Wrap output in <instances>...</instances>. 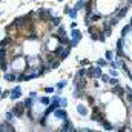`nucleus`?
<instances>
[{
  "instance_id": "1",
  "label": "nucleus",
  "mask_w": 132,
  "mask_h": 132,
  "mask_svg": "<svg viewBox=\"0 0 132 132\" xmlns=\"http://www.w3.org/2000/svg\"><path fill=\"white\" fill-rule=\"evenodd\" d=\"M12 23L15 25V28H25L26 25L31 23V15H23V17H18V18H15Z\"/></svg>"
},
{
  "instance_id": "2",
  "label": "nucleus",
  "mask_w": 132,
  "mask_h": 132,
  "mask_svg": "<svg viewBox=\"0 0 132 132\" xmlns=\"http://www.w3.org/2000/svg\"><path fill=\"white\" fill-rule=\"evenodd\" d=\"M25 109H26L25 103H15L14 108H12V114H14L15 117H22V115L25 114Z\"/></svg>"
},
{
  "instance_id": "3",
  "label": "nucleus",
  "mask_w": 132,
  "mask_h": 132,
  "mask_svg": "<svg viewBox=\"0 0 132 132\" xmlns=\"http://www.w3.org/2000/svg\"><path fill=\"white\" fill-rule=\"evenodd\" d=\"M69 51H71V46L68 45L66 48H63V46H60V48H57V51H55V54H57V57H59L60 60H65L66 57H68V54H69Z\"/></svg>"
},
{
  "instance_id": "4",
  "label": "nucleus",
  "mask_w": 132,
  "mask_h": 132,
  "mask_svg": "<svg viewBox=\"0 0 132 132\" xmlns=\"http://www.w3.org/2000/svg\"><path fill=\"white\" fill-rule=\"evenodd\" d=\"M82 40V32H80L78 29H75V31H72V40L69 41V46L71 48H74V46H77V43Z\"/></svg>"
},
{
  "instance_id": "5",
  "label": "nucleus",
  "mask_w": 132,
  "mask_h": 132,
  "mask_svg": "<svg viewBox=\"0 0 132 132\" xmlns=\"http://www.w3.org/2000/svg\"><path fill=\"white\" fill-rule=\"evenodd\" d=\"M92 120L94 121H98V123H101L105 118H103V114L100 112V108L98 106H94V111H92Z\"/></svg>"
},
{
  "instance_id": "6",
  "label": "nucleus",
  "mask_w": 132,
  "mask_h": 132,
  "mask_svg": "<svg viewBox=\"0 0 132 132\" xmlns=\"http://www.w3.org/2000/svg\"><path fill=\"white\" fill-rule=\"evenodd\" d=\"M60 105H62V103H60V100H59V98H57V97H55V98H54V101H52V105H51V106H49V108H48V109H46V112H45V115H49V114H51V112H54V111H55V109H57V108H59V106H60Z\"/></svg>"
},
{
  "instance_id": "7",
  "label": "nucleus",
  "mask_w": 132,
  "mask_h": 132,
  "mask_svg": "<svg viewBox=\"0 0 132 132\" xmlns=\"http://www.w3.org/2000/svg\"><path fill=\"white\" fill-rule=\"evenodd\" d=\"M38 15L41 17V20H43V22H49L51 18H52V17H51V11H49V9H40V11H38Z\"/></svg>"
},
{
  "instance_id": "8",
  "label": "nucleus",
  "mask_w": 132,
  "mask_h": 132,
  "mask_svg": "<svg viewBox=\"0 0 132 132\" xmlns=\"http://www.w3.org/2000/svg\"><path fill=\"white\" fill-rule=\"evenodd\" d=\"M88 77H101V68H89Z\"/></svg>"
},
{
  "instance_id": "9",
  "label": "nucleus",
  "mask_w": 132,
  "mask_h": 132,
  "mask_svg": "<svg viewBox=\"0 0 132 132\" xmlns=\"http://www.w3.org/2000/svg\"><path fill=\"white\" fill-rule=\"evenodd\" d=\"M14 131H15L14 126H12V124H9V121L0 124V132H14Z\"/></svg>"
},
{
  "instance_id": "10",
  "label": "nucleus",
  "mask_w": 132,
  "mask_h": 132,
  "mask_svg": "<svg viewBox=\"0 0 132 132\" xmlns=\"http://www.w3.org/2000/svg\"><path fill=\"white\" fill-rule=\"evenodd\" d=\"M54 115H55L57 118H60V120H66V117H68V114H66L65 109H59V108L54 111Z\"/></svg>"
},
{
  "instance_id": "11",
  "label": "nucleus",
  "mask_w": 132,
  "mask_h": 132,
  "mask_svg": "<svg viewBox=\"0 0 132 132\" xmlns=\"http://www.w3.org/2000/svg\"><path fill=\"white\" fill-rule=\"evenodd\" d=\"M9 95H11V98H12V100H17V98L22 95V88H20V86L14 88V89L11 91V94H9Z\"/></svg>"
},
{
  "instance_id": "12",
  "label": "nucleus",
  "mask_w": 132,
  "mask_h": 132,
  "mask_svg": "<svg viewBox=\"0 0 132 132\" xmlns=\"http://www.w3.org/2000/svg\"><path fill=\"white\" fill-rule=\"evenodd\" d=\"M3 80H6V82H14V80H17V74L12 71V72H6L5 75H3Z\"/></svg>"
},
{
  "instance_id": "13",
  "label": "nucleus",
  "mask_w": 132,
  "mask_h": 132,
  "mask_svg": "<svg viewBox=\"0 0 132 132\" xmlns=\"http://www.w3.org/2000/svg\"><path fill=\"white\" fill-rule=\"evenodd\" d=\"M11 45H12V38L11 37H5L2 41H0V48H6V49H8Z\"/></svg>"
},
{
  "instance_id": "14",
  "label": "nucleus",
  "mask_w": 132,
  "mask_h": 132,
  "mask_svg": "<svg viewBox=\"0 0 132 132\" xmlns=\"http://www.w3.org/2000/svg\"><path fill=\"white\" fill-rule=\"evenodd\" d=\"M91 37H92V40H100V41H105L106 35L103 34L101 31H98V32H94V34H91Z\"/></svg>"
},
{
  "instance_id": "15",
  "label": "nucleus",
  "mask_w": 132,
  "mask_h": 132,
  "mask_svg": "<svg viewBox=\"0 0 132 132\" xmlns=\"http://www.w3.org/2000/svg\"><path fill=\"white\" fill-rule=\"evenodd\" d=\"M127 11H129V6H123V8H120V9L117 11V14H115V15H117L118 18H123L124 15L127 14Z\"/></svg>"
},
{
  "instance_id": "16",
  "label": "nucleus",
  "mask_w": 132,
  "mask_h": 132,
  "mask_svg": "<svg viewBox=\"0 0 132 132\" xmlns=\"http://www.w3.org/2000/svg\"><path fill=\"white\" fill-rule=\"evenodd\" d=\"M112 94L118 95V97H123V88L118 85H114V88H112Z\"/></svg>"
},
{
  "instance_id": "17",
  "label": "nucleus",
  "mask_w": 132,
  "mask_h": 132,
  "mask_svg": "<svg viewBox=\"0 0 132 132\" xmlns=\"http://www.w3.org/2000/svg\"><path fill=\"white\" fill-rule=\"evenodd\" d=\"M117 51H118V57H123V41L121 40L117 41Z\"/></svg>"
},
{
  "instance_id": "18",
  "label": "nucleus",
  "mask_w": 132,
  "mask_h": 132,
  "mask_svg": "<svg viewBox=\"0 0 132 132\" xmlns=\"http://www.w3.org/2000/svg\"><path fill=\"white\" fill-rule=\"evenodd\" d=\"M60 131H65V132H68V131H75V129H72V124L69 123V121H65V124L62 126V129Z\"/></svg>"
},
{
  "instance_id": "19",
  "label": "nucleus",
  "mask_w": 132,
  "mask_h": 132,
  "mask_svg": "<svg viewBox=\"0 0 132 132\" xmlns=\"http://www.w3.org/2000/svg\"><path fill=\"white\" fill-rule=\"evenodd\" d=\"M103 31H105V35L108 37V35L112 34V26H111L109 23H106V25H105V29H103Z\"/></svg>"
},
{
  "instance_id": "20",
  "label": "nucleus",
  "mask_w": 132,
  "mask_h": 132,
  "mask_svg": "<svg viewBox=\"0 0 132 132\" xmlns=\"http://www.w3.org/2000/svg\"><path fill=\"white\" fill-rule=\"evenodd\" d=\"M77 111H78L82 115H86V114H88V109H86L83 105H78V106H77Z\"/></svg>"
},
{
  "instance_id": "21",
  "label": "nucleus",
  "mask_w": 132,
  "mask_h": 132,
  "mask_svg": "<svg viewBox=\"0 0 132 132\" xmlns=\"http://www.w3.org/2000/svg\"><path fill=\"white\" fill-rule=\"evenodd\" d=\"M59 65H60L59 60H52V62H49V68H51V69H57Z\"/></svg>"
},
{
  "instance_id": "22",
  "label": "nucleus",
  "mask_w": 132,
  "mask_h": 132,
  "mask_svg": "<svg viewBox=\"0 0 132 132\" xmlns=\"http://www.w3.org/2000/svg\"><path fill=\"white\" fill-rule=\"evenodd\" d=\"M0 68H2V71H6V69H8V62H6V59H2V60H0Z\"/></svg>"
},
{
  "instance_id": "23",
  "label": "nucleus",
  "mask_w": 132,
  "mask_h": 132,
  "mask_svg": "<svg viewBox=\"0 0 132 132\" xmlns=\"http://www.w3.org/2000/svg\"><path fill=\"white\" fill-rule=\"evenodd\" d=\"M101 124H103V127H105L106 131H112V126H111V123H109V121L103 120V121H101Z\"/></svg>"
},
{
  "instance_id": "24",
  "label": "nucleus",
  "mask_w": 132,
  "mask_h": 132,
  "mask_svg": "<svg viewBox=\"0 0 132 132\" xmlns=\"http://www.w3.org/2000/svg\"><path fill=\"white\" fill-rule=\"evenodd\" d=\"M25 106H26V109H29L31 108V106H32V97H29V98H26V100H25Z\"/></svg>"
},
{
  "instance_id": "25",
  "label": "nucleus",
  "mask_w": 132,
  "mask_h": 132,
  "mask_svg": "<svg viewBox=\"0 0 132 132\" xmlns=\"http://www.w3.org/2000/svg\"><path fill=\"white\" fill-rule=\"evenodd\" d=\"M57 35H66V31H65V26H59V29H57Z\"/></svg>"
},
{
  "instance_id": "26",
  "label": "nucleus",
  "mask_w": 132,
  "mask_h": 132,
  "mask_svg": "<svg viewBox=\"0 0 132 132\" xmlns=\"http://www.w3.org/2000/svg\"><path fill=\"white\" fill-rule=\"evenodd\" d=\"M118 20H120V18H118V17H117V15H115V17H114V18H111V20H109V22H108V23H109V25H111V26H115V25H117V23H118Z\"/></svg>"
},
{
  "instance_id": "27",
  "label": "nucleus",
  "mask_w": 132,
  "mask_h": 132,
  "mask_svg": "<svg viewBox=\"0 0 132 132\" xmlns=\"http://www.w3.org/2000/svg\"><path fill=\"white\" fill-rule=\"evenodd\" d=\"M60 22H62V18H60V17H54V18H52V23H51V25H52V26H59Z\"/></svg>"
},
{
  "instance_id": "28",
  "label": "nucleus",
  "mask_w": 132,
  "mask_h": 132,
  "mask_svg": "<svg viewBox=\"0 0 132 132\" xmlns=\"http://www.w3.org/2000/svg\"><path fill=\"white\" fill-rule=\"evenodd\" d=\"M77 75H78V77H85V75H88V71H86L85 68H82V69L77 72Z\"/></svg>"
},
{
  "instance_id": "29",
  "label": "nucleus",
  "mask_w": 132,
  "mask_h": 132,
  "mask_svg": "<svg viewBox=\"0 0 132 132\" xmlns=\"http://www.w3.org/2000/svg\"><path fill=\"white\" fill-rule=\"evenodd\" d=\"M129 29H131V25H127V26H124L123 29H121V37H124L127 32H129Z\"/></svg>"
},
{
  "instance_id": "30",
  "label": "nucleus",
  "mask_w": 132,
  "mask_h": 132,
  "mask_svg": "<svg viewBox=\"0 0 132 132\" xmlns=\"http://www.w3.org/2000/svg\"><path fill=\"white\" fill-rule=\"evenodd\" d=\"M83 5H85V0H78V3L75 5V9H77V11H78V9H82Z\"/></svg>"
},
{
  "instance_id": "31",
  "label": "nucleus",
  "mask_w": 132,
  "mask_h": 132,
  "mask_svg": "<svg viewBox=\"0 0 132 132\" xmlns=\"http://www.w3.org/2000/svg\"><path fill=\"white\" fill-rule=\"evenodd\" d=\"M126 92H127V100L132 101V89L129 88V86H126Z\"/></svg>"
},
{
  "instance_id": "32",
  "label": "nucleus",
  "mask_w": 132,
  "mask_h": 132,
  "mask_svg": "<svg viewBox=\"0 0 132 132\" xmlns=\"http://www.w3.org/2000/svg\"><path fill=\"white\" fill-rule=\"evenodd\" d=\"M14 117H15V115L12 114V112H8V114H6V121H11Z\"/></svg>"
},
{
  "instance_id": "33",
  "label": "nucleus",
  "mask_w": 132,
  "mask_h": 132,
  "mask_svg": "<svg viewBox=\"0 0 132 132\" xmlns=\"http://www.w3.org/2000/svg\"><path fill=\"white\" fill-rule=\"evenodd\" d=\"M97 31H98V29H97L95 26H91V25H89V29H88L89 34H94V32H97Z\"/></svg>"
},
{
  "instance_id": "34",
  "label": "nucleus",
  "mask_w": 132,
  "mask_h": 132,
  "mask_svg": "<svg viewBox=\"0 0 132 132\" xmlns=\"http://www.w3.org/2000/svg\"><path fill=\"white\" fill-rule=\"evenodd\" d=\"M89 18H91V22H98L100 18H101V15H97V14H95V15H92V17H89Z\"/></svg>"
},
{
  "instance_id": "35",
  "label": "nucleus",
  "mask_w": 132,
  "mask_h": 132,
  "mask_svg": "<svg viewBox=\"0 0 132 132\" xmlns=\"http://www.w3.org/2000/svg\"><path fill=\"white\" fill-rule=\"evenodd\" d=\"M65 86H66V82H65V80H63V82H59V85H57V88H59V89H63V88H65Z\"/></svg>"
},
{
  "instance_id": "36",
  "label": "nucleus",
  "mask_w": 132,
  "mask_h": 132,
  "mask_svg": "<svg viewBox=\"0 0 132 132\" xmlns=\"http://www.w3.org/2000/svg\"><path fill=\"white\" fill-rule=\"evenodd\" d=\"M69 15H71V17H72V18H75V17H77V9L74 8L72 11H69Z\"/></svg>"
},
{
  "instance_id": "37",
  "label": "nucleus",
  "mask_w": 132,
  "mask_h": 132,
  "mask_svg": "<svg viewBox=\"0 0 132 132\" xmlns=\"http://www.w3.org/2000/svg\"><path fill=\"white\" fill-rule=\"evenodd\" d=\"M108 83H111V85H118V78H115V77L114 78H109Z\"/></svg>"
},
{
  "instance_id": "38",
  "label": "nucleus",
  "mask_w": 132,
  "mask_h": 132,
  "mask_svg": "<svg viewBox=\"0 0 132 132\" xmlns=\"http://www.w3.org/2000/svg\"><path fill=\"white\" fill-rule=\"evenodd\" d=\"M40 101H41V103H45V105H48V103H49V98H48V97H41V98H40Z\"/></svg>"
},
{
  "instance_id": "39",
  "label": "nucleus",
  "mask_w": 132,
  "mask_h": 132,
  "mask_svg": "<svg viewBox=\"0 0 132 132\" xmlns=\"http://www.w3.org/2000/svg\"><path fill=\"white\" fill-rule=\"evenodd\" d=\"M106 59H108V60L112 59V52H111V51H106Z\"/></svg>"
},
{
  "instance_id": "40",
  "label": "nucleus",
  "mask_w": 132,
  "mask_h": 132,
  "mask_svg": "<svg viewBox=\"0 0 132 132\" xmlns=\"http://www.w3.org/2000/svg\"><path fill=\"white\" fill-rule=\"evenodd\" d=\"M9 92H11V91H5V92H2V95H0V97H2V98L8 97V95H9Z\"/></svg>"
},
{
  "instance_id": "41",
  "label": "nucleus",
  "mask_w": 132,
  "mask_h": 132,
  "mask_svg": "<svg viewBox=\"0 0 132 132\" xmlns=\"http://www.w3.org/2000/svg\"><path fill=\"white\" fill-rule=\"evenodd\" d=\"M97 65H98V66H105V65H106V60H98Z\"/></svg>"
},
{
  "instance_id": "42",
  "label": "nucleus",
  "mask_w": 132,
  "mask_h": 132,
  "mask_svg": "<svg viewBox=\"0 0 132 132\" xmlns=\"http://www.w3.org/2000/svg\"><path fill=\"white\" fill-rule=\"evenodd\" d=\"M101 80L103 82H109V75H103L101 74Z\"/></svg>"
},
{
  "instance_id": "43",
  "label": "nucleus",
  "mask_w": 132,
  "mask_h": 132,
  "mask_svg": "<svg viewBox=\"0 0 132 132\" xmlns=\"http://www.w3.org/2000/svg\"><path fill=\"white\" fill-rule=\"evenodd\" d=\"M45 91H46L48 94H51V92H54V89H52V88H46V89H45Z\"/></svg>"
},
{
  "instance_id": "44",
  "label": "nucleus",
  "mask_w": 132,
  "mask_h": 132,
  "mask_svg": "<svg viewBox=\"0 0 132 132\" xmlns=\"http://www.w3.org/2000/svg\"><path fill=\"white\" fill-rule=\"evenodd\" d=\"M60 103H62V106H66V103H68V100H66V98H63V100H62V101H60Z\"/></svg>"
},
{
  "instance_id": "45",
  "label": "nucleus",
  "mask_w": 132,
  "mask_h": 132,
  "mask_svg": "<svg viewBox=\"0 0 132 132\" xmlns=\"http://www.w3.org/2000/svg\"><path fill=\"white\" fill-rule=\"evenodd\" d=\"M71 28H72V29H75V28H77V23H75V22H72V23H71Z\"/></svg>"
},
{
  "instance_id": "46",
  "label": "nucleus",
  "mask_w": 132,
  "mask_h": 132,
  "mask_svg": "<svg viewBox=\"0 0 132 132\" xmlns=\"http://www.w3.org/2000/svg\"><path fill=\"white\" fill-rule=\"evenodd\" d=\"M0 95H2V86H0Z\"/></svg>"
},
{
  "instance_id": "47",
  "label": "nucleus",
  "mask_w": 132,
  "mask_h": 132,
  "mask_svg": "<svg viewBox=\"0 0 132 132\" xmlns=\"http://www.w3.org/2000/svg\"><path fill=\"white\" fill-rule=\"evenodd\" d=\"M127 2H129V3H132V0H127Z\"/></svg>"
},
{
  "instance_id": "48",
  "label": "nucleus",
  "mask_w": 132,
  "mask_h": 132,
  "mask_svg": "<svg viewBox=\"0 0 132 132\" xmlns=\"http://www.w3.org/2000/svg\"><path fill=\"white\" fill-rule=\"evenodd\" d=\"M131 26H132V18H131Z\"/></svg>"
}]
</instances>
